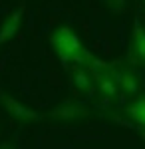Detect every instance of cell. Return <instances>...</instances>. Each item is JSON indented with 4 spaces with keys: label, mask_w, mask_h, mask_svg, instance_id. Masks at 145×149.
Masks as SVG:
<instances>
[{
    "label": "cell",
    "mask_w": 145,
    "mask_h": 149,
    "mask_svg": "<svg viewBox=\"0 0 145 149\" xmlns=\"http://www.w3.org/2000/svg\"><path fill=\"white\" fill-rule=\"evenodd\" d=\"M50 46L54 48L58 58L62 60L64 66H86L89 58V52L84 48L82 40L74 34L68 26H60L50 34Z\"/></svg>",
    "instance_id": "6da1fadb"
},
{
    "label": "cell",
    "mask_w": 145,
    "mask_h": 149,
    "mask_svg": "<svg viewBox=\"0 0 145 149\" xmlns=\"http://www.w3.org/2000/svg\"><path fill=\"white\" fill-rule=\"evenodd\" d=\"M86 68H88L91 80H93V86L105 97H115L119 93V86H117L115 76H113V66H109L107 62H103L100 58H93L89 54L88 62H86Z\"/></svg>",
    "instance_id": "7a4b0ae2"
},
{
    "label": "cell",
    "mask_w": 145,
    "mask_h": 149,
    "mask_svg": "<svg viewBox=\"0 0 145 149\" xmlns=\"http://www.w3.org/2000/svg\"><path fill=\"white\" fill-rule=\"evenodd\" d=\"M113 76L119 86V92L127 93V95H135L139 92V78L131 68H123V66H113Z\"/></svg>",
    "instance_id": "3957f363"
},
{
    "label": "cell",
    "mask_w": 145,
    "mask_h": 149,
    "mask_svg": "<svg viewBox=\"0 0 145 149\" xmlns=\"http://www.w3.org/2000/svg\"><path fill=\"white\" fill-rule=\"evenodd\" d=\"M2 103H4V109H6L14 119H20V121H38V119H40V113H38L36 109L20 103L18 100H14L10 95H2Z\"/></svg>",
    "instance_id": "277c9868"
},
{
    "label": "cell",
    "mask_w": 145,
    "mask_h": 149,
    "mask_svg": "<svg viewBox=\"0 0 145 149\" xmlns=\"http://www.w3.org/2000/svg\"><path fill=\"white\" fill-rule=\"evenodd\" d=\"M24 8H26V4H24V0H22V2H20V6L8 14V18L4 20L2 28H0V44H6V42L12 40V38L16 36V32L20 30L22 16H24Z\"/></svg>",
    "instance_id": "5b68a950"
},
{
    "label": "cell",
    "mask_w": 145,
    "mask_h": 149,
    "mask_svg": "<svg viewBox=\"0 0 145 149\" xmlns=\"http://www.w3.org/2000/svg\"><path fill=\"white\" fill-rule=\"evenodd\" d=\"M86 115H88V109H84L82 105H76V103H64L50 111V117L58 119V121H74V119H82Z\"/></svg>",
    "instance_id": "8992f818"
},
{
    "label": "cell",
    "mask_w": 145,
    "mask_h": 149,
    "mask_svg": "<svg viewBox=\"0 0 145 149\" xmlns=\"http://www.w3.org/2000/svg\"><path fill=\"white\" fill-rule=\"evenodd\" d=\"M70 78H72L74 90H78V92H82V93H88L96 88L86 66H74V68L70 70Z\"/></svg>",
    "instance_id": "52a82bcc"
},
{
    "label": "cell",
    "mask_w": 145,
    "mask_h": 149,
    "mask_svg": "<svg viewBox=\"0 0 145 149\" xmlns=\"http://www.w3.org/2000/svg\"><path fill=\"white\" fill-rule=\"evenodd\" d=\"M131 58L137 62H145V28L135 24L131 36Z\"/></svg>",
    "instance_id": "ba28073f"
},
{
    "label": "cell",
    "mask_w": 145,
    "mask_h": 149,
    "mask_svg": "<svg viewBox=\"0 0 145 149\" xmlns=\"http://www.w3.org/2000/svg\"><path fill=\"white\" fill-rule=\"evenodd\" d=\"M127 113L133 119L137 125L145 127V97H137L129 107H127Z\"/></svg>",
    "instance_id": "9c48e42d"
},
{
    "label": "cell",
    "mask_w": 145,
    "mask_h": 149,
    "mask_svg": "<svg viewBox=\"0 0 145 149\" xmlns=\"http://www.w3.org/2000/svg\"><path fill=\"white\" fill-rule=\"evenodd\" d=\"M105 2V6L109 8V10H113V12H121L125 6H127V2L125 0H103Z\"/></svg>",
    "instance_id": "30bf717a"
},
{
    "label": "cell",
    "mask_w": 145,
    "mask_h": 149,
    "mask_svg": "<svg viewBox=\"0 0 145 149\" xmlns=\"http://www.w3.org/2000/svg\"><path fill=\"white\" fill-rule=\"evenodd\" d=\"M0 149H12V147H10V145H8V143H4V145H2V147H0Z\"/></svg>",
    "instance_id": "8fae6325"
}]
</instances>
